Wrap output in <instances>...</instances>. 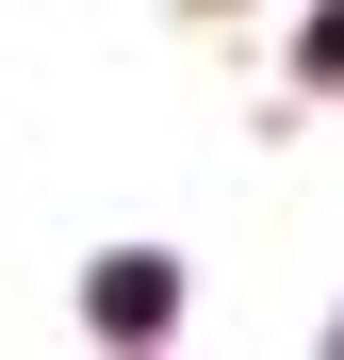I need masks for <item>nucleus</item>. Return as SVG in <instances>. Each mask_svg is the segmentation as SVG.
I'll list each match as a JSON object with an SVG mask.
<instances>
[{"label": "nucleus", "mask_w": 344, "mask_h": 360, "mask_svg": "<svg viewBox=\"0 0 344 360\" xmlns=\"http://www.w3.org/2000/svg\"><path fill=\"white\" fill-rule=\"evenodd\" d=\"M82 311H98V328H115V344H148V328H164V311H181V262H148V246H115V262H98V278H82Z\"/></svg>", "instance_id": "obj_1"}, {"label": "nucleus", "mask_w": 344, "mask_h": 360, "mask_svg": "<svg viewBox=\"0 0 344 360\" xmlns=\"http://www.w3.org/2000/svg\"><path fill=\"white\" fill-rule=\"evenodd\" d=\"M312 66H328V82H344V0H328V17H312Z\"/></svg>", "instance_id": "obj_2"}]
</instances>
